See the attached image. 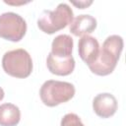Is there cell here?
Masks as SVG:
<instances>
[{"label": "cell", "mask_w": 126, "mask_h": 126, "mask_svg": "<svg viewBox=\"0 0 126 126\" xmlns=\"http://www.w3.org/2000/svg\"><path fill=\"white\" fill-rule=\"evenodd\" d=\"M123 38L118 34L106 37L95 60L89 65L90 70L97 76H107L111 74L120 58L123 50Z\"/></svg>", "instance_id": "1"}, {"label": "cell", "mask_w": 126, "mask_h": 126, "mask_svg": "<svg viewBox=\"0 0 126 126\" xmlns=\"http://www.w3.org/2000/svg\"><path fill=\"white\" fill-rule=\"evenodd\" d=\"M74 20L71 7L66 3H60L54 10H44L37 19V27L45 33L52 34L70 25Z\"/></svg>", "instance_id": "2"}, {"label": "cell", "mask_w": 126, "mask_h": 126, "mask_svg": "<svg viewBox=\"0 0 126 126\" xmlns=\"http://www.w3.org/2000/svg\"><path fill=\"white\" fill-rule=\"evenodd\" d=\"M75 92L74 85L69 82L48 80L40 87L39 96L45 105L53 107L69 101L75 95Z\"/></svg>", "instance_id": "3"}, {"label": "cell", "mask_w": 126, "mask_h": 126, "mask_svg": "<svg viewBox=\"0 0 126 126\" xmlns=\"http://www.w3.org/2000/svg\"><path fill=\"white\" fill-rule=\"evenodd\" d=\"M2 68L6 74L15 78L24 79L32 74V60L30 53L23 48L10 50L3 55Z\"/></svg>", "instance_id": "4"}, {"label": "cell", "mask_w": 126, "mask_h": 126, "mask_svg": "<svg viewBox=\"0 0 126 126\" xmlns=\"http://www.w3.org/2000/svg\"><path fill=\"white\" fill-rule=\"evenodd\" d=\"M26 32L27 23L19 14L6 12L0 15V37L17 42L25 36Z\"/></svg>", "instance_id": "5"}, {"label": "cell", "mask_w": 126, "mask_h": 126, "mask_svg": "<svg viewBox=\"0 0 126 126\" xmlns=\"http://www.w3.org/2000/svg\"><path fill=\"white\" fill-rule=\"evenodd\" d=\"M118 103L116 97L109 93H101L94 96L93 100V109L94 113L101 118L111 117L117 110Z\"/></svg>", "instance_id": "6"}, {"label": "cell", "mask_w": 126, "mask_h": 126, "mask_svg": "<svg viewBox=\"0 0 126 126\" xmlns=\"http://www.w3.org/2000/svg\"><path fill=\"white\" fill-rule=\"evenodd\" d=\"M78 52L81 59L89 66L98 55L99 43L97 39L92 35H83L78 42Z\"/></svg>", "instance_id": "7"}, {"label": "cell", "mask_w": 126, "mask_h": 126, "mask_svg": "<svg viewBox=\"0 0 126 126\" xmlns=\"http://www.w3.org/2000/svg\"><path fill=\"white\" fill-rule=\"evenodd\" d=\"M46 66L49 72L54 75L67 76L74 71L75 60L73 56L68 58H59L49 53L46 58Z\"/></svg>", "instance_id": "8"}, {"label": "cell", "mask_w": 126, "mask_h": 126, "mask_svg": "<svg viewBox=\"0 0 126 126\" xmlns=\"http://www.w3.org/2000/svg\"><path fill=\"white\" fill-rule=\"evenodd\" d=\"M96 20L91 15H79L70 24V32L76 36H83L93 32L96 28Z\"/></svg>", "instance_id": "9"}, {"label": "cell", "mask_w": 126, "mask_h": 126, "mask_svg": "<svg viewBox=\"0 0 126 126\" xmlns=\"http://www.w3.org/2000/svg\"><path fill=\"white\" fill-rule=\"evenodd\" d=\"M73 38L69 34L57 35L51 43V54L59 58H68L72 56Z\"/></svg>", "instance_id": "10"}, {"label": "cell", "mask_w": 126, "mask_h": 126, "mask_svg": "<svg viewBox=\"0 0 126 126\" xmlns=\"http://www.w3.org/2000/svg\"><path fill=\"white\" fill-rule=\"evenodd\" d=\"M21 119L19 107L13 103L0 105V126H16Z\"/></svg>", "instance_id": "11"}, {"label": "cell", "mask_w": 126, "mask_h": 126, "mask_svg": "<svg viewBox=\"0 0 126 126\" xmlns=\"http://www.w3.org/2000/svg\"><path fill=\"white\" fill-rule=\"evenodd\" d=\"M60 126H85V125L77 114L67 113L62 117Z\"/></svg>", "instance_id": "12"}, {"label": "cell", "mask_w": 126, "mask_h": 126, "mask_svg": "<svg viewBox=\"0 0 126 126\" xmlns=\"http://www.w3.org/2000/svg\"><path fill=\"white\" fill-rule=\"evenodd\" d=\"M93 2L92 1H89V2H86V1H79V2H72V4L73 5H75V6H77L79 9H85V8H87L88 6H90L91 4H92Z\"/></svg>", "instance_id": "13"}, {"label": "cell", "mask_w": 126, "mask_h": 126, "mask_svg": "<svg viewBox=\"0 0 126 126\" xmlns=\"http://www.w3.org/2000/svg\"><path fill=\"white\" fill-rule=\"evenodd\" d=\"M4 95H5V93H4V90L0 87V101L4 98Z\"/></svg>", "instance_id": "14"}]
</instances>
